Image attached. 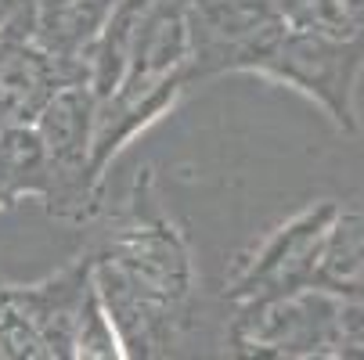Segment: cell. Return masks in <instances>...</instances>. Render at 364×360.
I'll return each mask as SVG.
<instances>
[{
    "mask_svg": "<svg viewBox=\"0 0 364 360\" xmlns=\"http://www.w3.org/2000/svg\"><path fill=\"white\" fill-rule=\"evenodd\" d=\"M90 281L119 292L144 310L166 317H195L198 263L184 227L173 220L155 184V170L141 166L109 231L90 249Z\"/></svg>",
    "mask_w": 364,
    "mask_h": 360,
    "instance_id": "obj_1",
    "label": "cell"
},
{
    "mask_svg": "<svg viewBox=\"0 0 364 360\" xmlns=\"http://www.w3.org/2000/svg\"><path fill=\"white\" fill-rule=\"evenodd\" d=\"M252 76L314 101L339 133H360L357 87L364 76V29H285L278 43L259 58Z\"/></svg>",
    "mask_w": 364,
    "mask_h": 360,
    "instance_id": "obj_2",
    "label": "cell"
},
{
    "mask_svg": "<svg viewBox=\"0 0 364 360\" xmlns=\"http://www.w3.org/2000/svg\"><path fill=\"white\" fill-rule=\"evenodd\" d=\"M43 151V213L69 227H87L105 209L101 180L94 173V94L90 87H65L36 119Z\"/></svg>",
    "mask_w": 364,
    "mask_h": 360,
    "instance_id": "obj_3",
    "label": "cell"
},
{
    "mask_svg": "<svg viewBox=\"0 0 364 360\" xmlns=\"http://www.w3.org/2000/svg\"><path fill=\"white\" fill-rule=\"evenodd\" d=\"M90 292V256L29 285L0 281V360H73L76 321Z\"/></svg>",
    "mask_w": 364,
    "mask_h": 360,
    "instance_id": "obj_4",
    "label": "cell"
},
{
    "mask_svg": "<svg viewBox=\"0 0 364 360\" xmlns=\"http://www.w3.org/2000/svg\"><path fill=\"white\" fill-rule=\"evenodd\" d=\"M343 302L321 288L238 302L224 321L217 360H296L332 353Z\"/></svg>",
    "mask_w": 364,
    "mask_h": 360,
    "instance_id": "obj_5",
    "label": "cell"
},
{
    "mask_svg": "<svg viewBox=\"0 0 364 360\" xmlns=\"http://www.w3.org/2000/svg\"><path fill=\"white\" fill-rule=\"evenodd\" d=\"M336 209H339L336 198H318L303 205L299 213H292L289 220H282L274 231H267L231 263L224 278V299L238 306L314 288Z\"/></svg>",
    "mask_w": 364,
    "mask_h": 360,
    "instance_id": "obj_6",
    "label": "cell"
},
{
    "mask_svg": "<svg viewBox=\"0 0 364 360\" xmlns=\"http://www.w3.org/2000/svg\"><path fill=\"white\" fill-rule=\"evenodd\" d=\"M188 87L224 72H249L289 29L271 0H184Z\"/></svg>",
    "mask_w": 364,
    "mask_h": 360,
    "instance_id": "obj_7",
    "label": "cell"
},
{
    "mask_svg": "<svg viewBox=\"0 0 364 360\" xmlns=\"http://www.w3.org/2000/svg\"><path fill=\"white\" fill-rule=\"evenodd\" d=\"M119 0H22L4 33H15L87 83L90 55Z\"/></svg>",
    "mask_w": 364,
    "mask_h": 360,
    "instance_id": "obj_8",
    "label": "cell"
},
{
    "mask_svg": "<svg viewBox=\"0 0 364 360\" xmlns=\"http://www.w3.org/2000/svg\"><path fill=\"white\" fill-rule=\"evenodd\" d=\"M65 87H87L29 40L0 29V130L36 126Z\"/></svg>",
    "mask_w": 364,
    "mask_h": 360,
    "instance_id": "obj_9",
    "label": "cell"
},
{
    "mask_svg": "<svg viewBox=\"0 0 364 360\" xmlns=\"http://www.w3.org/2000/svg\"><path fill=\"white\" fill-rule=\"evenodd\" d=\"M314 288L339 302H364V202H346L336 209Z\"/></svg>",
    "mask_w": 364,
    "mask_h": 360,
    "instance_id": "obj_10",
    "label": "cell"
},
{
    "mask_svg": "<svg viewBox=\"0 0 364 360\" xmlns=\"http://www.w3.org/2000/svg\"><path fill=\"white\" fill-rule=\"evenodd\" d=\"M47 170L43 151L33 126L22 130H0V198L4 205H18L22 198H43Z\"/></svg>",
    "mask_w": 364,
    "mask_h": 360,
    "instance_id": "obj_11",
    "label": "cell"
},
{
    "mask_svg": "<svg viewBox=\"0 0 364 360\" xmlns=\"http://www.w3.org/2000/svg\"><path fill=\"white\" fill-rule=\"evenodd\" d=\"M73 360H130L105 306H101L97 292H94V281H90V292L83 299V310H80V321H76V339H73Z\"/></svg>",
    "mask_w": 364,
    "mask_h": 360,
    "instance_id": "obj_12",
    "label": "cell"
},
{
    "mask_svg": "<svg viewBox=\"0 0 364 360\" xmlns=\"http://www.w3.org/2000/svg\"><path fill=\"white\" fill-rule=\"evenodd\" d=\"M271 8L289 29H321V33H353L339 0H271Z\"/></svg>",
    "mask_w": 364,
    "mask_h": 360,
    "instance_id": "obj_13",
    "label": "cell"
},
{
    "mask_svg": "<svg viewBox=\"0 0 364 360\" xmlns=\"http://www.w3.org/2000/svg\"><path fill=\"white\" fill-rule=\"evenodd\" d=\"M332 353L336 360H364V302H343Z\"/></svg>",
    "mask_w": 364,
    "mask_h": 360,
    "instance_id": "obj_14",
    "label": "cell"
},
{
    "mask_svg": "<svg viewBox=\"0 0 364 360\" xmlns=\"http://www.w3.org/2000/svg\"><path fill=\"white\" fill-rule=\"evenodd\" d=\"M339 8L353 29H364V0H339Z\"/></svg>",
    "mask_w": 364,
    "mask_h": 360,
    "instance_id": "obj_15",
    "label": "cell"
},
{
    "mask_svg": "<svg viewBox=\"0 0 364 360\" xmlns=\"http://www.w3.org/2000/svg\"><path fill=\"white\" fill-rule=\"evenodd\" d=\"M22 4V0H0V29H4L8 26V18L15 15V8Z\"/></svg>",
    "mask_w": 364,
    "mask_h": 360,
    "instance_id": "obj_16",
    "label": "cell"
},
{
    "mask_svg": "<svg viewBox=\"0 0 364 360\" xmlns=\"http://www.w3.org/2000/svg\"><path fill=\"white\" fill-rule=\"evenodd\" d=\"M296 360H336V353H306V356H296Z\"/></svg>",
    "mask_w": 364,
    "mask_h": 360,
    "instance_id": "obj_17",
    "label": "cell"
},
{
    "mask_svg": "<svg viewBox=\"0 0 364 360\" xmlns=\"http://www.w3.org/2000/svg\"><path fill=\"white\" fill-rule=\"evenodd\" d=\"M4 209H8V205H4V198H0V213H4Z\"/></svg>",
    "mask_w": 364,
    "mask_h": 360,
    "instance_id": "obj_18",
    "label": "cell"
}]
</instances>
